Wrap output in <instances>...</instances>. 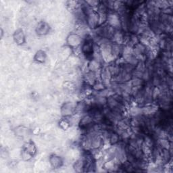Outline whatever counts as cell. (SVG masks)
<instances>
[{
	"mask_svg": "<svg viewBox=\"0 0 173 173\" xmlns=\"http://www.w3.org/2000/svg\"><path fill=\"white\" fill-rule=\"evenodd\" d=\"M81 51L84 56L87 58L92 57L94 56L95 52V47H94L93 39L91 37H87L85 40L81 45Z\"/></svg>",
	"mask_w": 173,
	"mask_h": 173,
	"instance_id": "1",
	"label": "cell"
},
{
	"mask_svg": "<svg viewBox=\"0 0 173 173\" xmlns=\"http://www.w3.org/2000/svg\"><path fill=\"white\" fill-rule=\"evenodd\" d=\"M74 112H75V108H74L70 103L64 104L62 108V113L64 116H71V114H73Z\"/></svg>",
	"mask_w": 173,
	"mask_h": 173,
	"instance_id": "2",
	"label": "cell"
},
{
	"mask_svg": "<svg viewBox=\"0 0 173 173\" xmlns=\"http://www.w3.org/2000/svg\"><path fill=\"white\" fill-rule=\"evenodd\" d=\"M68 43L71 46H77L81 43L80 37L76 35H70L68 39Z\"/></svg>",
	"mask_w": 173,
	"mask_h": 173,
	"instance_id": "3",
	"label": "cell"
},
{
	"mask_svg": "<svg viewBox=\"0 0 173 173\" xmlns=\"http://www.w3.org/2000/svg\"><path fill=\"white\" fill-rule=\"evenodd\" d=\"M50 163L51 166L54 168H57V167H60L62 164V161L61 158L59 156H53L50 157Z\"/></svg>",
	"mask_w": 173,
	"mask_h": 173,
	"instance_id": "4",
	"label": "cell"
},
{
	"mask_svg": "<svg viewBox=\"0 0 173 173\" xmlns=\"http://www.w3.org/2000/svg\"><path fill=\"white\" fill-rule=\"evenodd\" d=\"M37 29L39 31L38 33L41 35L46 34L48 31H49V26H48L45 23H39Z\"/></svg>",
	"mask_w": 173,
	"mask_h": 173,
	"instance_id": "5",
	"label": "cell"
},
{
	"mask_svg": "<svg viewBox=\"0 0 173 173\" xmlns=\"http://www.w3.org/2000/svg\"><path fill=\"white\" fill-rule=\"evenodd\" d=\"M15 39H16V41L18 42L19 44L21 43L22 44V43L24 42V39H25V37H24L22 31H17V33L15 34Z\"/></svg>",
	"mask_w": 173,
	"mask_h": 173,
	"instance_id": "6",
	"label": "cell"
},
{
	"mask_svg": "<svg viewBox=\"0 0 173 173\" xmlns=\"http://www.w3.org/2000/svg\"><path fill=\"white\" fill-rule=\"evenodd\" d=\"M36 60H37L38 62H43L44 60H45V52H43V51H39L36 54V57H35Z\"/></svg>",
	"mask_w": 173,
	"mask_h": 173,
	"instance_id": "7",
	"label": "cell"
}]
</instances>
